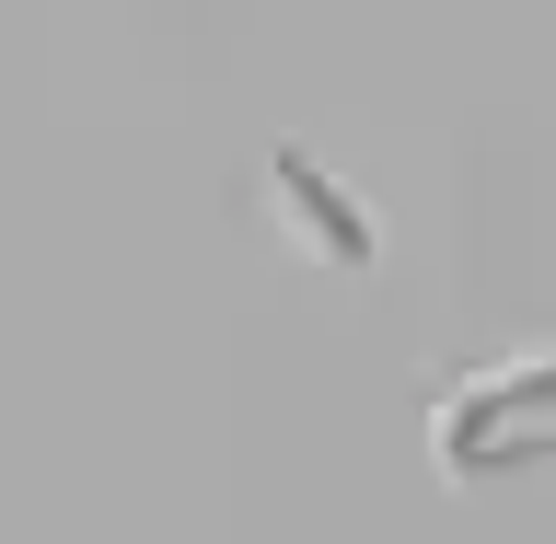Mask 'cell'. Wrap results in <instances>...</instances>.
I'll return each mask as SVG.
<instances>
[{
    "label": "cell",
    "instance_id": "obj_1",
    "mask_svg": "<svg viewBox=\"0 0 556 544\" xmlns=\"http://www.w3.org/2000/svg\"><path fill=\"white\" fill-rule=\"evenodd\" d=\"M545 452H556V347H521V359L452 382L441 406H429V464H441L452 486L521 476V464H545Z\"/></svg>",
    "mask_w": 556,
    "mask_h": 544
},
{
    "label": "cell",
    "instance_id": "obj_2",
    "mask_svg": "<svg viewBox=\"0 0 556 544\" xmlns=\"http://www.w3.org/2000/svg\"><path fill=\"white\" fill-rule=\"evenodd\" d=\"M278 186H290V208H302V220H313V232H325V243H337V255H359V267H371V255H382V220H371V208H359V198H348V186H337V174H325V163H313V151H302V139H278Z\"/></svg>",
    "mask_w": 556,
    "mask_h": 544
}]
</instances>
